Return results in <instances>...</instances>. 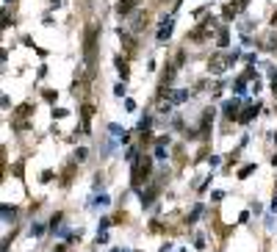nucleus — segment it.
<instances>
[{"mask_svg": "<svg viewBox=\"0 0 277 252\" xmlns=\"http://www.w3.org/2000/svg\"><path fill=\"white\" fill-rule=\"evenodd\" d=\"M34 111V105L31 103H25V105H20V108H17V119H22V117H28V114Z\"/></svg>", "mask_w": 277, "mask_h": 252, "instance_id": "13", "label": "nucleus"}, {"mask_svg": "<svg viewBox=\"0 0 277 252\" xmlns=\"http://www.w3.org/2000/svg\"><path fill=\"white\" fill-rule=\"evenodd\" d=\"M272 89H275V97H277V75H275V84H272Z\"/></svg>", "mask_w": 277, "mask_h": 252, "instance_id": "18", "label": "nucleus"}, {"mask_svg": "<svg viewBox=\"0 0 277 252\" xmlns=\"http://www.w3.org/2000/svg\"><path fill=\"white\" fill-rule=\"evenodd\" d=\"M244 6H247V0H235V3H230V6H225V17H228V20H233V17L238 14V11H241Z\"/></svg>", "mask_w": 277, "mask_h": 252, "instance_id": "6", "label": "nucleus"}, {"mask_svg": "<svg viewBox=\"0 0 277 252\" xmlns=\"http://www.w3.org/2000/svg\"><path fill=\"white\" fill-rule=\"evenodd\" d=\"M94 47H97V25L92 22L89 28H86V39H83V56L89 58H94Z\"/></svg>", "mask_w": 277, "mask_h": 252, "instance_id": "3", "label": "nucleus"}, {"mask_svg": "<svg viewBox=\"0 0 277 252\" xmlns=\"http://www.w3.org/2000/svg\"><path fill=\"white\" fill-rule=\"evenodd\" d=\"M263 50H277V36L275 34H269L263 39Z\"/></svg>", "mask_w": 277, "mask_h": 252, "instance_id": "11", "label": "nucleus"}, {"mask_svg": "<svg viewBox=\"0 0 277 252\" xmlns=\"http://www.w3.org/2000/svg\"><path fill=\"white\" fill-rule=\"evenodd\" d=\"M169 36H172V20H164V25L158 31V42H166Z\"/></svg>", "mask_w": 277, "mask_h": 252, "instance_id": "8", "label": "nucleus"}, {"mask_svg": "<svg viewBox=\"0 0 277 252\" xmlns=\"http://www.w3.org/2000/svg\"><path fill=\"white\" fill-rule=\"evenodd\" d=\"M225 114H228L230 119H238L235 114H238V103L235 100H230V103H225Z\"/></svg>", "mask_w": 277, "mask_h": 252, "instance_id": "9", "label": "nucleus"}, {"mask_svg": "<svg viewBox=\"0 0 277 252\" xmlns=\"http://www.w3.org/2000/svg\"><path fill=\"white\" fill-rule=\"evenodd\" d=\"M175 78V67H166V72H164V86L169 84V81H172Z\"/></svg>", "mask_w": 277, "mask_h": 252, "instance_id": "16", "label": "nucleus"}, {"mask_svg": "<svg viewBox=\"0 0 277 252\" xmlns=\"http://www.w3.org/2000/svg\"><path fill=\"white\" fill-rule=\"evenodd\" d=\"M119 39H122V42H125V44H128V50H133V47H136V42H133V36L122 34V31H119Z\"/></svg>", "mask_w": 277, "mask_h": 252, "instance_id": "15", "label": "nucleus"}, {"mask_svg": "<svg viewBox=\"0 0 277 252\" xmlns=\"http://www.w3.org/2000/svg\"><path fill=\"white\" fill-rule=\"evenodd\" d=\"M214 31H216V22L214 20H205L200 28H194L191 34H188V39H191V42H205V39L214 34Z\"/></svg>", "mask_w": 277, "mask_h": 252, "instance_id": "4", "label": "nucleus"}, {"mask_svg": "<svg viewBox=\"0 0 277 252\" xmlns=\"http://www.w3.org/2000/svg\"><path fill=\"white\" fill-rule=\"evenodd\" d=\"M219 44H222V47L228 44V31H222V34H219Z\"/></svg>", "mask_w": 277, "mask_h": 252, "instance_id": "17", "label": "nucleus"}, {"mask_svg": "<svg viewBox=\"0 0 277 252\" xmlns=\"http://www.w3.org/2000/svg\"><path fill=\"white\" fill-rule=\"evenodd\" d=\"M117 72L122 75V81L128 78V61H125V58H117Z\"/></svg>", "mask_w": 277, "mask_h": 252, "instance_id": "12", "label": "nucleus"}, {"mask_svg": "<svg viewBox=\"0 0 277 252\" xmlns=\"http://www.w3.org/2000/svg\"><path fill=\"white\" fill-rule=\"evenodd\" d=\"M92 114H94V108H92V105H83V108H81V117H83V127H89V122H92Z\"/></svg>", "mask_w": 277, "mask_h": 252, "instance_id": "10", "label": "nucleus"}, {"mask_svg": "<svg viewBox=\"0 0 277 252\" xmlns=\"http://www.w3.org/2000/svg\"><path fill=\"white\" fill-rule=\"evenodd\" d=\"M272 25H277V11H275V17H272Z\"/></svg>", "mask_w": 277, "mask_h": 252, "instance_id": "19", "label": "nucleus"}, {"mask_svg": "<svg viewBox=\"0 0 277 252\" xmlns=\"http://www.w3.org/2000/svg\"><path fill=\"white\" fill-rule=\"evenodd\" d=\"M138 0H119L117 3V14H131L133 8H136Z\"/></svg>", "mask_w": 277, "mask_h": 252, "instance_id": "7", "label": "nucleus"}, {"mask_svg": "<svg viewBox=\"0 0 277 252\" xmlns=\"http://www.w3.org/2000/svg\"><path fill=\"white\" fill-rule=\"evenodd\" d=\"M150 169H152V158H136V164H133V183L136 186H141L144 183V177L150 175Z\"/></svg>", "mask_w": 277, "mask_h": 252, "instance_id": "2", "label": "nucleus"}, {"mask_svg": "<svg viewBox=\"0 0 277 252\" xmlns=\"http://www.w3.org/2000/svg\"><path fill=\"white\" fill-rule=\"evenodd\" d=\"M235 61V53L228 56V53H214V56L208 58V70L214 72V75H222L225 70H230V64Z\"/></svg>", "mask_w": 277, "mask_h": 252, "instance_id": "1", "label": "nucleus"}, {"mask_svg": "<svg viewBox=\"0 0 277 252\" xmlns=\"http://www.w3.org/2000/svg\"><path fill=\"white\" fill-rule=\"evenodd\" d=\"M147 22H150V14H147V11H136V14H133L131 28L138 34V31H144V28H147Z\"/></svg>", "mask_w": 277, "mask_h": 252, "instance_id": "5", "label": "nucleus"}, {"mask_svg": "<svg viewBox=\"0 0 277 252\" xmlns=\"http://www.w3.org/2000/svg\"><path fill=\"white\" fill-rule=\"evenodd\" d=\"M252 114H258V105H252V108H247V111H244L238 119H241V122H249V119H252Z\"/></svg>", "mask_w": 277, "mask_h": 252, "instance_id": "14", "label": "nucleus"}]
</instances>
